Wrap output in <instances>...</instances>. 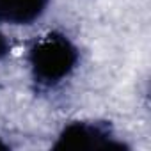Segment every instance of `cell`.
Instances as JSON below:
<instances>
[{
	"label": "cell",
	"instance_id": "1",
	"mask_svg": "<svg viewBox=\"0 0 151 151\" xmlns=\"http://www.w3.org/2000/svg\"><path fill=\"white\" fill-rule=\"evenodd\" d=\"M34 78L41 84H57L75 69L78 52L73 43L57 32L43 36L30 50L29 55Z\"/></svg>",
	"mask_w": 151,
	"mask_h": 151
},
{
	"label": "cell",
	"instance_id": "2",
	"mask_svg": "<svg viewBox=\"0 0 151 151\" xmlns=\"http://www.w3.org/2000/svg\"><path fill=\"white\" fill-rule=\"evenodd\" d=\"M110 132L100 123H71L66 126L55 144V149H121Z\"/></svg>",
	"mask_w": 151,
	"mask_h": 151
},
{
	"label": "cell",
	"instance_id": "3",
	"mask_svg": "<svg viewBox=\"0 0 151 151\" xmlns=\"http://www.w3.org/2000/svg\"><path fill=\"white\" fill-rule=\"evenodd\" d=\"M46 6L48 0H0V20L14 25H29L45 13Z\"/></svg>",
	"mask_w": 151,
	"mask_h": 151
},
{
	"label": "cell",
	"instance_id": "4",
	"mask_svg": "<svg viewBox=\"0 0 151 151\" xmlns=\"http://www.w3.org/2000/svg\"><path fill=\"white\" fill-rule=\"evenodd\" d=\"M7 50H9V45H7V39H6V36L0 32V59H2L6 53H7Z\"/></svg>",
	"mask_w": 151,
	"mask_h": 151
},
{
	"label": "cell",
	"instance_id": "5",
	"mask_svg": "<svg viewBox=\"0 0 151 151\" xmlns=\"http://www.w3.org/2000/svg\"><path fill=\"white\" fill-rule=\"evenodd\" d=\"M4 147H6V144H4L2 140H0V149H4Z\"/></svg>",
	"mask_w": 151,
	"mask_h": 151
}]
</instances>
